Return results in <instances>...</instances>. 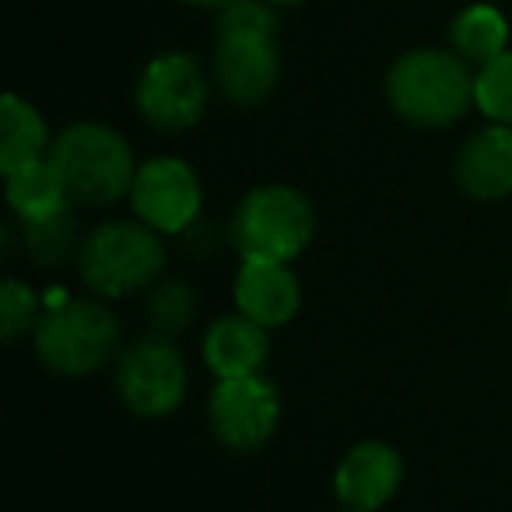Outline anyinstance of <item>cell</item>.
Here are the masks:
<instances>
[{
    "mask_svg": "<svg viewBox=\"0 0 512 512\" xmlns=\"http://www.w3.org/2000/svg\"><path fill=\"white\" fill-rule=\"evenodd\" d=\"M474 78L460 53L411 50L386 74V99L400 120L414 127H449L474 106Z\"/></svg>",
    "mask_w": 512,
    "mask_h": 512,
    "instance_id": "6da1fadb",
    "label": "cell"
},
{
    "mask_svg": "<svg viewBox=\"0 0 512 512\" xmlns=\"http://www.w3.org/2000/svg\"><path fill=\"white\" fill-rule=\"evenodd\" d=\"M53 165L78 204L106 207L134 190L137 165L130 144L102 123H74L50 148Z\"/></svg>",
    "mask_w": 512,
    "mask_h": 512,
    "instance_id": "7a4b0ae2",
    "label": "cell"
},
{
    "mask_svg": "<svg viewBox=\"0 0 512 512\" xmlns=\"http://www.w3.org/2000/svg\"><path fill=\"white\" fill-rule=\"evenodd\" d=\"M165 271L162 232L144 221H109L81 246V278L106 299H127L155 285Z\"/></svg>",
    "mask_w": 512,
    "mask_h": 512,
    "instance_id": "3957f363",
    "label": "cell"
},
{
    "mask_svg": "<svg viewBox=\"0 0 512 512\" xmlns=\"http://www.w3.org/2000/svg\"><path fill=\"white\" fill-rule=\"evenodd\" d=\"M316 214L306 193L292 186H260L246 193L232 218V242L242 260H281L288 264L309 246Z\"/></svg>",
    "mask_w": 512,
    "mask_h": 512,
    "instance_id": "277c9868",
    "label": "cell"
},
{
    "mask_svg": "<svg viewBox=\"0 0 512 512\" xmlns=\"http://www.w3.org/2000/svg\"><path fill=\"white\" fill-rule=\"evenodd\" d=\"M120 323L99 302H64L39 316L36 355L57 376H88L113 358Z\"/></svg>",
    "mask_w": 512,
    "mask_h": 512,
    "instance_id": "5b68a950",
    "label": "cell"
},
{
    "mask_svg": "<svg viewBox=\"0 0 512 512\" xmlns=\"http://www.w3.org/2000/svg\"><path fill=\"white\" fill-rule=\"evenodd\" d=\"M207 421H211L214 439L232 453H253L267 446L278 432L281 421V397L271 379L242 376V379H218L207 400Z\"/></svg>",
    "mask_w": 512,
    "mask_h": 512,
    "instance_id": "8992f818",
    "label": "cell"
},
{
    "mask_svg": "<svg viewBox=\"0 0 512 512\" xmlns=\"http://www.w3.org/2000/svg\"><path fill=\"white\" fill-rule=\"evenodd\" d=\"M186 362L165 337L130 344L116 362V390L123 404L141 418H165L186 397Z\"/></svg>",
    "mask_w": 512,
    "mask_h": 512,
    "instance_id": "52a82bcc",
    "label": "cell"
},
{
    "mask_svg": "<svg viewBox=\"0 0 512 512\" xmlns=\"http://www.w3.org/2000/svg\"><path fill=\"white\" fill-rule=\"evenodd\" d=\"M207 102V81L190 53H158L137 81V106L158 130H186L200 120Z\"/></svg>",
    "mask_w": 512,
    "mask_h": 512,
    "instance_id": "ba28073f",
    "label": "cell"
},
{
    "mask_svg": "<svg viewBox=\"0 0 512 512\" xmlns=\"http://www.w3.org/2000/svg\"><path fill=\"white\" fill-rule=\"evenodd\" d=\"M200 179L183 158H151L137 169L130 204L148 228L162 235L186 232L200 214Z\"/></svg>",
    "mask_w": 512,
    "mask_h": 512,
    "instance_id": "9c48e42d",
    "label": "cell"
},
{
    "mask_svg": "<svg viewBox=\"0 0 512 512\" xmlns=\"http://www.w3.org/2000/svg\"><path fill=\"white\" fill-rule=\"evenodd\" d=\"M278 36H221L214 50V81L239 106H256L278 88Z\"/></svg>",
    "mask_w": 512,
    "mask_h": 512,
    "instance_id": "30bf717a",
    "label": "cell"
},
{
    "mask_svg": "<svg viewBox=\"0 0 512 512\" xmlns=\"http://www.w3.org/2000/svg\"><path fill=\"white\" fill-rule=\"evenodd\" d=\"M404 481V463L400 453L386 442H358L344 453L334 474V491L348 509L355 512H376L397 495Z\"/></svg>",
    "mask_w": 512,
    "mask_h": 512,
    "instance_id": "8fae6325",
    "label": "cell"
},
{
    "mask_svg": "<svg viewBox=\"0 0 512 512\" xmlns=\"http://www.w3.org/2000/svg\"><path fill=\"white\" fill-rule=\"evenodd\" d=\"M235 306L260 327H281L295 320L302 306L299 278L281 260H242L235 274Z\"/></svg>",
    "mask_w": 512,
    "mask_h": 512,
    "instance_id": "7c38bea8",
    "label": "cell"
},
{
    "mask_svg": "<svg viewBox=\"0 0 512 512\" xmlns=\"http://www.w3.org/2000/svg\"><path fill=\"white\" fill-rule=\"evenodd\" d=\"M456 183L474 200H502L512 193V127L491 123L463 144Z\"/></svg>",
    "mask_w": 512,
    "mask_h": 512,
    "instance_id": "4fadbf2b",
    "label": "cell"
},
{
    "mask_svg": "<svg viewBox=\"0 0 512 512\" xmlns=\"http://www.w3.org/2000/svg\"><path fill=\"white\" fill-rule=\"evenodd\" d=\"M267 355H271L267 327H260V323H253L242 313L221 316L204 334V362L218 379L260 376Z\"/></svg>",
    "mask_w": 512,
    "mask_h": 512,
    "instance_id": "5bb4252c",
    "label": "cell"
},
{
    "mask_svg": "<svg viewBox=\"0 0 512 512\" xmlns=\"http://www.w3.org/2000/svg\"><path fill=\"white\" fill-rule=\"evenodd\" d=\"M50 148L53 144L39 109L18 99L15 92L4 95V102H0V172L11 176V172L46 158Z\"/></svg>",
    "mask_w": 512,
    "mask_h": 512,
    "instance_id": "9a60e30c",
    "label": "cell"
},
{
    "mask_svg": "<svg viewBox=\"0 0 512 512\" xmlns=\"http://www.w3.org/2000/svg\"><path fill=\"white\" fill-rule=\"evenodd\" d=\"M4 179H8V204H11V211L22 218V225H36V221H46L71 207L67 183L50 155L25 165V169L11 172V176H4Z\"/></svg>",
    "mask_w": 512,
    "mask_h": 512,
    "instance_id": "2e32d148",
    "label": "cell"
},
{
    "mask_svg": "<svg viewBox=\"0 0 512 512\" xmlns=\"http://www.w3.org/2000/svg\"><path fill=\"white\" fill-rule=\"evenodd\" d=\"M449 39H453V50L463 60L488 64V60L502 57L509 50V22L495 4H470L467 11L453 18Z\"/></svg>",
    "mask_w": 512,
    "mask_h": 512,
    "instance_id": "e0dca14e",
    "label": "cell"
},
{
    "mask_svg": "<svg viewBox=\"0 0 512 512\" xmlns=\"http://www.w3.org/2000/svg\"><path fill=\"white\" fill-rule=\"evenodd\" d=\"M474 106L491 123L512 127V50L477 67L474 78Z\"/></svg>",
    "mask_w": 512,
    "mask_h": 512,
    "instance_id": "ac0fdd59",
    "label": "cell"
},
{
    "mask_svg": "<svg viewBox=\"0 0 512 512\" xmlns=\"http://www.w3.org/2000/svg\"><path fill=\"white\" fill-rule=\"evenodd\" d=\"M74 214L71 207L46 221H36V225H25V242H29V253L36 256V264L53 267V264H64L67 253L74 249Z\"/></svg>",
    "mask_w": 512,
    "mask_h": 512,
    "instance_id": "d6986e66",
    "label": "cell"
},
{
    "mask_svg": "<svg viewBox=\"0 0 512 512\" xmlns=\"http://www.w3.org/2000/svg\"><path fill=\"white\" fill-rule=\"evenodd\" d=\"M193 309H197V295H193L190 285H183V281H169V285H162L148 302L151 323H155L165 337L179 334V330L193 320Z\"/></svg>",
    "mask_w": 512,
    "mask_h": 512,
    "instance_id": "ffe728a7",
    "label": "cell"
},
{
    "mask_svg": "<svg viewBox=\"0 0 512 512\" xmlns=\"http://www.w3.org/2000/svg\"><path fill=\"white\" fill-rule=\"evenodd\" d=\"M221 36H278V18L264 0H232L221 8Z\"/></svg>",
    "mask_w": 512,
    "mask_h": 512,
    "instance_id": "44dd1931",
    "label": "cell"
},
{
    "mask_svg": "<svg viewBox=\"0 0 512 512\" xmlns=\"http://www.w3.org/2000/svg\"><path fill=\"white\" fill-rule=\"evenodd\" d=\"M36 320V295L29 292V285H22L18 278L4 281L0 292V323H4V341L15 344L25 330Z\"/></svg>",
    "mask_w": 512,
    "mask_h": 512,
    "instance_id": "7402d4cb",
    "label": "cell"
},
{
    "mask_svg": "<svg viewBox=\"0 0 512 512\" xmlns=\"http://www.w3.org/2000/svg\"><path fill=\"white\" fill-rule=\"evenodd\" d=\"M186 4H197V8H228L232 0H186Z\"/></svg>",
    "mask_w": 512,
    "mask_h": 512,
    "instance_id": "603a6c76",
    "label": "cell"
},
{
    "mask_svg": "<svg viewBox=\"0 0 512 512\" xmlns=\"http://www.w3.org/2000/svg\"><path fill=\"white\" fill-rule=\"evenodd\" d=\"M267 4H281V8H292V4H302V0H267Z\"/></svg>",
    "mask_w": 512,
    "mask_h": 512,
    "instance_id": "cb8c5ba5",
    "label": "cell"
},
{
    "mask_svg": "<svg viewBox=\"0 0 512 512\" xmlns=\"http://www.w3.org/2000/svg\"><path fill=\"white\" fill-rule=\"evenodd\" d=\"M348 512H355V509H348Z\"/></svg>",
    "mask_w": 512,
    "mask_h": 512,
    "instance_id": "d4e9b609",
    "label": "cell"
}]
</instances>
